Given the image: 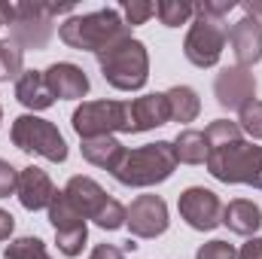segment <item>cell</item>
<instances>
[{
	"instance_id": "cell-20",
	"label": "cell",
	"mask_w": 262,
	"mask_h": 259,
	"mask_svg": "<svg viewBox=\"0 0 262 259\" xmlns=\"http://www.w3.org/2000/svg\"><path fill=\"white\" fill-rule=\"evenodd\" d=\"M207 140H204V131L195 128H183L174 137V156H177V165H204L207 162Z\"/></svg>"
},
{
	"instance_id": "cell-32",
	"label": "cell",
	"mask_w": 262,
	"mask_h": 259,
	"mask_svg": "<svg viewBox=\"0 0 262 259\" xmlns=\"http://www.w3.org/2000/svg\"><path fill=\"white\" fill-rule=\"evenodd\" d=\"M12 192H18V171L6 159H0V198H9Z\"/></svg>"
},
{
	"instance_id": "cell-39",
	"label": "cell",
	"mask_w": 262,
	"mask_h": 259,
	"mask_svg": "<svg viewBox=\"0 0 262 259\" xmlns=\"http://www.w3.org/2000/svg\"><path fill=\"white\" fill-rule=\"evenodd\" d=\"M0 28H3V21H0Z\"/></svg>"
},
{
	"instance_id": "cell-12",
	"label": "cell",
	"mask_w": 262,
	"mask_h": 259,
	"mask_svg": "<svg viewBox=\"0 0 262 259\" xmlns=\"http://www.w3.org/2000/svg\"><path fill=\"white\" fill-rule=\"evenodd\" d=\"M229 46L235 52V61L238 67H250L262 61V21L256 15H247L238 18L232 28H229Z\"/></svg>"
},
{
	"instance_id": "cell-22",
	"label": "cell",
	"mask_w": 262,
	"mask_h": 259,
	"mask_svg": "<svg viewBox=\"0 0 262 259\" xmlns=\"http://www.w3.org/2000/svg\"><path fill=\"white\" fill-rule=\"evenodd\" d=\"M204 140H207V149L216 153V149H226V146L238 143V140H241V128H238V122L213 119V122L204 128ZM210 153H207V156H210Z\"/></svg>"
},
{
	"instance_id": "cell-3",
	"label": "cell",
	"mask_w": 262,
	"mask_h": 259,
	"mask_svg": "<svg viewBox=\"0 0 262 259\" xmlns=\"http://www.w3.org/2000/svg\"><path fill=\"white\" fill-rule=\"evenodd\" d=\"M177 168V156H174V143L171 140H156V143H143L137 149H128L125 159L119 162V168L113 171V177L122 186H156L165 183Z\"/></svg>"
},
{
	"instance_id": "cell-35",
	"label": "cell",
	"mask_w": 262,
	"mask_h": 259,
	"mask_svg": "<svg viewBox=\"0 0 262 259\" xmlns=\"http://www.w3.org/2000/svg\"><path fill=\"white\" fill-rule=\"evenodd\" d=\"M12 229H15L12 213H9V210H0V241H6V238L12 235Z\"/></svg>"
},
{
	"instance_id": "cell-13",
	"label": "cell",
	"mask_w": 262,
	"mask_h": 259,
	"mask_svg": "<svg viewBox=\"0 0 262 259\" xmlns=\"http://www.w3.org/2000/svg\"><path fill=\"white\" fill-rule=\"evenodd\" d=\"M171 122V110H168V98L165 95H143L128 101V134L159 128Z\"/></svg>"
},
{
	"instance_id": "cell-30",
	"label": "cell",
	"mask_w": 262,
	"mask_h": 259,
	"mask_svg": "<svg viewBox=\"0 0 262 259\" xmlns=\"http://www.w3.org/2000/svg\"><path fill=\"white\" fill-rule=\"evenodd\" d=\"M122 12H125V25L134 28V25H143V21H149V18L156 15V3H146V0H128V3L122 6Z\"/></svg>"
},
{
	"instance_id": "cell-16",
	"label": "cell",
	"mask_w": 262,
	"mask_h": 259,
	"mask_svg": "<svg viewBox=\"0 0 262 259\" xmlns=\"http://www.w3.org/2000/svg\"><path fill=\"white\" fill-rule=\"evenodd\" d=\"M64 195L67 201L76 207V213L82 217V220H95V213L104 207V201L110 198V195L101 189V183H95L92 177H82V174H76V177H70L64 186Z\"/></svg>"
},
{
	"instance_id": "cell-15",
	"label": "cell",
	"mask_w": 262,
	"mask_h": 259,
	"mask_svg": "<svg viewBox=\"0 0 262 259\" xmlns=\"http://www.w3.org/2000/svg\"><path fill=\"white\" fill-rule=\"evenodd\" d=\"M43 76H46L49 92L55 98H61V101H79V98L89 95V76H85V70L70 64V61L52 64L49 70H43Z\"/></svg>"
},
{
	"instance_id": "cell-34",
	"label": "cell",
	"mask_w": 262,
	"mask_h": 259,
	"mask_svg": "<svg viewBox=\"0 0 262 259\" xmlns=\"http://www.w3.org/2000/svg\"><path fill=\"white\" fill-rule=\"evenodd\" d=\"M238 259H262V238H250L241 250H238Z\"/></svg>"
},
{
	"instance_id": "cell-26",
	"label": "cell",
	"mask_w": 262,
	"mask_h": 259,
	"mask_svg": "<svg viewBox=\"0 0 262 259\" xmlns=\"http://www.w3.org/2000/svg\"><path fill=\"white\" fill-rule=\"evenodd\" d=\"M85 241H89V229H85V223L70 226V229H58V232H55V244H58V250H61L64 256H70V259L82 253Z\"/></svg>"
},
{
	"instance_id": "cell-6",
	"label": "cell",
	"mask_w": 262,
	"mask_h": 259,
	"mask_svg": "<svg viewBox=\"0 0 262 259\" xmlns=\"http://www.w3.org/2000/svg\"><path fill=\"white\" fill-rule=\"evenodd\" d=\"M207 171L220 183H247L253 189H262V146L238 140L226 149H216L207 156Z\"/></svg>"
},
{
	"instance_id": "cell-27",
	"label": "cell",
	"mask_w": 262,
	"mask_h": 259,
	"mask_svg": "<svg viewBox=\"0 0 262 259\" xmlns=\"http://www.w3.org/2000/svg\"><path fill=\"white\" fill-rule=\"evenodd\" d=\"M43 253H46V244L37 235H25V238H15L6 244L3 259H40Z\"/></svg>"
},
{
	"instance_id": "cell-23",
	"label": "cell",
	"mask_w": 262,
	"mask_h": 259,
	"mask_svg": "<svg viewBox=\"0 0 262 259\" xmlns=\"http://www.w3.org/2000/svg\"><path fill=\"white\" fill-rule=\"evenodd\" d=\"M156 15L165 28H180L186 25L192 15H195V3H186V0H162L156 3Z\"/></svg>"
},
{
	"instance_id": "cell-9",
	"label": "cell",
	"mask_w": 262,
	"mask_h": 259,
	"mask_svg": "<svg viewBox=\"0 0 262 259\" xmlns=\"http://www.w3.org/2000/svg\"><path fill=\"white\" fill-rule=\"evenodd\" d=\"M177 207H180V217L195 232H210V229H216L223 223V201H220V195L204 189V186L183 189Z\"/></svg>"
},
{
	"instance_id": "cell-5",
	"label": "cell",
	"mask_w": 262,
	"mask_h": 259,
	"mask_svg": "<svg viewBox=\"0 0 262 259\" xmlns=\"http://www.w3.org/2000/svg\"><path fill=\"white\" fill-rule=\"evenodd\" d=\"M70 12V6L46 3H0V21L9 25L12 43L21 49H43L52 37V15Z\"/></svg>"
},
{
	"instance_id": "cell-7",
	"label": "cell",
	"mask_w": 262,
	"mask_h": 259,
	"mask_svg": "<svg viewBox=\"0 0 262 259\" xmlns=\"http://www.w3.org/2000/svg\"><path fill=\"white\" fill-rule=\"evenodd\" d=\"M9 137H12V143L21 153H37V156H43L49 162H58V165L67 159L64 137H61V131L55 128L49 119H40V116L25 113V116H18L12 122Z\"/></svg>"
},
{
	"instance_id": "cell-8",
	"label": "cell",
	"mask_w": 262,
	"mask_h": 259,
	"mask_svg": "<svg viewBox=\"0 0 262 259\" xmlns=\"http://www.w3.org/2000/svg\"><path fill=\"white\" fill-rule=\"evenodd\" d=\"M73 131L89 140V137H104L113 131L128 134V101H85L82 107L73 110Z\"/></svg>"
},
{
	"instance_id": "cell-10",
	"label": "cell",
	"mask_w": 262,
	"mask_h": 259,
	"mask_svg": "<svg viewBox=\"0 0 262 259\" xmlns=\"http://www.w3.org/2000/svg\"><path fill=\"white\" fill-rule=\"evenodd\" d=\"M125 226L134 238H159L168 229V204L159 195H137L125 207Z\"/></svg>"
},
{
	"instance_id": "cell-36",
	"label": "cell",
	"mask_w": 262,
	"mask_h": 259,
	"mask_svg": "<svg viewBox=\"0 0 262 259\" xmlns=\"http://www.w3.org/2000/svg\"><path fill=\"white\" fill-rule=\"evenodd\" d=\"M244 12H247V15H256L262 21V0H247V3H244Z\"/></svg>"
},
{
	"instance_id": "cell-17",
	"label": "cell",
	"mask_w": 262,
	"mask_h": 259,
	"mask_svg": "<svg viewBox=\"0 0 262 259\" xmlns=\"http://www.w3.org/2000/svg\"><path fill=\"white\" fill-rule=\"evenodd\" d=\"M15 98H18V104L28 107V110H49V107L55 104V95L49 92L43 70H25V73L15 79Z\"/></svg>"
},
{
	"instance_id": "cell-29",
	"label": "cell",
	"mask_w": 262,
	"mask_h": 259,
	"mask_svg": "<svg viewBox=\"0 0 262 259\" xmlns=\"http://www.w3.org/2000/svg\"><path fill=\"white\" fill-rule=\"evenodd\" d=\"M238 128L247 131L253 140H262V101H250L241 116H238Z\"/></svg>"
},
{
	"instance_id": "cell-28",
	"label": "cell",
	"mask_w": 262,
	"mask_h": 259,
	"mask_svg": "<svg viewBox=\"0 0 262 259\" xmlns=\"http://www.w3.org/2000/svg\"><path fill=\"white\" fill-rule=\"evenodd\" d=\"M95 226H101V229H107V232L122 229V226H125V207H122L116 198H107L104 207L95 213Z\"/></svg>"
},
{
	"instance_id": "cell-1",
	"label": "cell",
	"mask_w": 262,
	"mask_h": 259,
	"mask_svg": "<svg viewBox=\"0 0 262 259\" xmlns=\"http://www.w3.org/2000/svg\"><path fill=\"white\" fill-rule=\"evenodd\" d=\"M235 9V0H204L195 3V21L183 40V55L189 58V64L195 67H213L220 61L226 40H229V28H226V15Z\"/></svg>"
},
{
	"instance_id": "cell-11",
	"label": "cell",
	"mask_w": 262,
	"mask_h": 259,
	"mask_svg": "<svg viewBox=\"0 0 262 259\" xmlns=\"http://www.w3.org/2000/svg\"><path fill=\"white\" fill-rule=\"evenodd\" d=\"M213 95H216L220 107L241 113L250 101H256V76L247 67H226L213 79Z\"/></svg>"
},
{
	"instance_id": "cell-4",
	"label": "cell",
	"mask_w": 262,
	"mask_h": 259,
	"mask_svg": "<svg viewBox=\"0 0 262 259\" xmlns=\"http://www.w3.org/2000/svg\"><path fill=\"white\" fill-rule=\"evenodd\" d=\"M98 67L104 79L119 92H137L149 79V52L140 40L125 37L104 52H98Z\"/></svg>"
},
{
	"instance_id": "cell-31",
	"label": "cell",
	"mask_w": 262,
	"mask_h": 259,
	"mask_svg": "<svg viewBox=\"0 0 262 259\" xmlns=\"http://www.w3.org/2000/svg\"><path fill=\"white\" fill-rule=\"evenodd\" d=\"M195 259H238V253H235V247H232L229 241L213 238V241H207V244L198 247Z\"/></svg>"
},
{
	"instance_id": "cell-14",
	"label": "cell",
	"mask_w": 262,
	"mask_h": 259,
	"mask_svg": "<svg viewBox=\"0 0 262 259\" xmlns=\"http://www.w3.org/2000/svg\"><path fill=\"white\" fill-rule=\"evenodd\" d=\"M55 192L58 189L52 186V180H49V174L43 168L28 165V168L18 171V201H21L25 210H43V207H49Z\"/></svg>"
},
{
	"instance_id": "cell-33",
	"label": "cell",
	"mask_w": 262,
	"mask_h": 259,
	"mask_svg": "<svg viewBox=\"0 0 262 259\" xmlns=\"http://www.w3.org/2000/svg\"><path fill=\"white\" fill-rule=\"evenodd\" d=\"M89 259H125V250L116 247V244H98Z\"/></svg>"
},
{
	"instance_id": "cell-18",
	"label": "cell",
	"mask_w": 262,
	"mask_h": 259,
	"mask_svg": "<svg viewBox=\"0 0 262 259\" xmlns=\"http://www.w3.org/2000/svg\"><path fill=\"white\" fill-rule=\"evenodd\" d=\"M82 159L89 162V165H95V168H104V171H116L119 168V162L125 159V146L113 137V134H104V137H89V140H82Z\"/></svg>"
},
{
	"instance_id": "cell-19",
	"label": "cell",
	"mask_w": 262,
	"mask_h": 259,
	"mask_svg": "<svg viewBox=\"0 0 262 259\" xmlns=\"http://www.w3.org/2000/svg\"><path fill=\"white\" fill-rule=\"evenodd\" d=\"M223 223L235 235H256V229L262 226V210L250 198H235L229 201V207H223Z\"/></svg>"
},
{
	"instance_id": "cell-37",
	"label": "cell",
	"mask_w": 262,
	"mask_h": 259,
	"mask_svg": "<svg viewBox=\"0 0 262 259\" xmlns=\"http://www.w3.org/2000/svg\"><path fill=\"white\" fill-rule=\"evenodd\" d=\"M40 259H52V256H46V253H43V256H40Z\"/></svg>"
},
{
	"instance_id": "cell-38",
	"label": "cell",
	"mask_w": 262,
	"mask_h": 259,
	"mask_svg": "<svg viewBox=\"0 0 262 259\" xmlns=\"http://www.w3.org/2000/svg\"><path fill=\"white\" fill-rule=\"evenodd\" d=\"M0 122H3V110H0Z\"/></svg>"
},
{
	"instance_id": "cell-24",
	"label": "cell",
	"mask_w": 262,
	"mask_h": 259,
	"mask_svg": "<svg viewBox=\"0 0 262 259\" xmlns=\"http://www.w3.org/2000/svg\"><path fill=\"white\" fill-rule=\"evenodd\" d=\"M46 210H49V223L55 226V232H58V229H70V226H79V223H85V220L76 213V207L67 201L64 189H61V192H55L52 204H49Z\"/></svg>"
},
{
	"instance_id": "cell-2",
	"label": "cell",
	"mask_w": 262,
	"mask_h": 259,
	"mask_svg": "<svg viewBox=\"0 0 262 259\" xmlns=\"http://www.w3.org/2000/svg\"><path fill=\"white\" fill-rule=\"evenodd\" d=\"M58 37L70 49L98 55L107 46L131 37V28L119 15V9H98V12H85V15H70L58 28Z\"/></svg>"
},
{
	"instance_id": "cell-21",
	"label": "cell",
	"mask_w": 262,
	"mask_h": 259,
	"mask_svg": "<svg viewBox=\"0 0 262 259\" xmlns=\"http://www.w3.org/2000/svg\"><path fill=\"white\" fill-rule=\"evenodd\" d=\"M165 98H168V110H171V119H174V122H192V119H198L201 101H198L195 89H189V85H174V89L165 92Z\"/></svg>"
},
{
	"instance_id": "cell-25",
	"label": "cell",
	"mask_w": 262,
	"mask_h": 259,
	"mask_svg": "<svg viewBox=\"0 0 262 259\" xmlns=\"http://www.w3.org/2000/svg\"><path fill=\"white\" fill-rule=\"evenodd\" d=\"M21 61H25V49L12 40H0V79H18L25 73Z\"/></svg>"
}]
</instances>
